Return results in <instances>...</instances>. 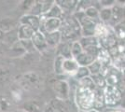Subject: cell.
<instances>
[{"label": "cell", "mask_w": 125, "mask_h": 112, "mask_svg": "<svg viewBox=\"0 0 125 112\" xmlns=\"http://www.w3.org/2000/svg\"><path fill=\"white\" fill-rule=\"evenodd\" d=\"M100 21L105 23V24H109L111 19H112V8L108 9H101L100 10Z\"/></svg>", "instance_id": "cell-23"}, {"label": "cell", "mask_w": 125, "mask_h": 112, "mask_svg": "<svg viewBox=\"0 0 125 112\" xmlns=\"http://www.w3.org/2000/svg\"><path fill=\"white\" fill-rule=\"evenodd\" d=\"M103 92L106 107L110 108L120 107L121 103V89L119 86L106 85L103 89Z\"/></svg>", "instance_id": "cell-3"}, {"label": "cell", "mask_w": 125, "mask_h": 112, "mask_svg": "<svg viewBox=\"0 0 125 112\" xmlns=\"http://www.w3.org/2000/svg\"><path fill=\"white\" fill-rule=\"evenodd\" d=\"M44 112H68V107L63 100L55 98L51 101L50 105L44 109Z\"/></svg>", "instance_id": "cell-11"}, {"label": "cell", "mask_w": 125, "mask_h": 112, "mask_svg": "<svg viewBox=\"0 0 125 112\" xmlns=\"http://www.w3.org/2000/svg\"><path fill=\"white\" fill-rule=\"evenodd\" d=\"M21 43L26 52H34L35 51H37L36 48L34 47V44L32 42V40H21Z\"/></svg>", "instance_id": "cell-32"}, {"label": "cell", "mask_w": 125, "mask_h": 112, "mask_svg": "<svg viewBox=\"0 0 125 112\" xmlns=\"http://www.w3.org/2000/svg\"><path fill=\"white\" fill-rule=\"evenodd\" d=\"M75 102L79 111H89L94 109L95 90L78 85L75 92Z\"/></svg>", "instance_id": "cell-1"}, {"label": "cell", "mask_w": 125, "mask_h": 112, "mask_svg": "<svg viewBox=\"0 0 125 112\" xmlns=\"http://www.w3.org/2000/svg\"><path fill=\"white\" fill-rule=\"evenodd\" d=\"M71 51H72V57H73V59H76L78 55H80L83 52L84 50L82 48L80 42H79V40L72 42V49H71Z\"/></svg>", "instance_id": "cell-26"}, {"label": "cell", "mask_w": 125, "mask_h": 112, "mask_svg": "<svg viewBox=\"0 0 125 112\" xmlns=\"http://www.w3.org/2000/svg\"><path fill=\"white\" fill-rule=\"evenodd\" d=\"M98 3L101 9H108V8H113L117 4V1L116 0H102V1H99Z\"/></svg>", "instance_id": "cell-33"}, {"label": "cell", "mask_w": 125, "mask_h": 112, "mask_svg": "<svg viewBox=\"0 0 125 112\" xmlns=\"http://www.w3.org/2000/svg\"><path fill=\"white\" fill-rule=\"evenodd\" d=\"M10 73L9 70L5 67H0V82L1 83L7 82L10 80Z\"/></svg>", "instance_id": "cell-31"}, {"label": "cell", "mask_w": 125, "mask_h": 112, "mask_svg": "<svg viewBox=\"0 0 125 112\" xmlns=\"http://www.w3.org/2000/svg\"><path fill=\"white\" fill-rule=\"evenodd\" d=\"M44 35L46 37L48 46L50 47H58L62 40V34L60 31L50 33V34H44Z\"/></svg>", "instance_id": "cell-17"}, {"label": "cell", "mask_w": 125, "mask_h": 112, "mask_svg": "<svg viewBox=\"0 0 125 112\" xmlns=\"http://www.w3.org/2000/svg\"><path fill=\"white\" fill-rule=\"evenodd\" d=\"M4 37H5V32H4V31H2V30L0 29V40H1V39H3Z\"/></svg>", "instance_id": "cell-36"}, {"label": "cell", "mask_w": 125, "mask_h": 112, "mask_svg": "<svg viewBox=\"0 0 125 112\" xmlns=\"http://www.w3.org/2000/svg\"><path fill=\"white\" fill-rule=\"evenodd\" d=\"M92 79L94 80V84L96 86V88H99V89H104V87L106 86V81H105V78H104V75L98 74V75H94V76H91Z\"/></svg>", "instance_id": "cell-25"}, {"label": "cell", "mask_w": 125, "mask_h": 112, "mask_svg": "<svg viewBox=\"0 0 125 112\" xmlns=\"http://www.w3.org/2000/svg\"><path fill=\"white\" fill-rule=\"evenodd\" d=\"M74 16L76 17V19L79 22L82 37H95V28L98 21L90 19L82 11L74 12Z\"/></svg>", "instance_id": "cell-2"}, {"label": "cell", "mask_w": 125, "mask_h": 112, "mask_svg": "<svg viewBox=\"0 0 125 112\" xmlns=\"http://www.w3.org/2000/svg\"><path fill=\"white\" fill-rule=\"evenodd\" d=\"M79 42L83 50L91 46H99V41L96 37H81L79 38Z\"/></svg>", "instance_id": "cell-20"}, {"label": "cell", "mask_w": 125, "mask_h": 112, "mask_svg": "<svg viewBox=\"0 0 125 112\" xmlns=\"http://www.w3.org/2000/svg\"><path fill=\"white\" fill-rule=\"evenodd\" d=\"M62 24V20L61 19H42V25L39 31L43 34H50V33L60 31Z\"/></svg>", "instance_id": "cell-5"}, {"label": "cell", "mask_w": 125, "mask_h": 112, "mask_svg": "<svg viewBox=\"0 0 125 112\" xmlns=\"http://www.w3.org/2000/svg\"><path fill=\"white\" fill-rule=\"evenodd\" d=\"M75 60L78 62V64H79V66L88 67L89 65L93 64L96 59L94 58V57H93L92 55H90L89 53H87L86 51H83L80 55H78Z\"/></svg>", "instance_id": "cell-18"}, {"label": "cell", "mask_w": 125, "mask_h": 112, "mask_svg": "<svg viewBox=\"0 0 125 112\" xmlns=\"http://www.w3.org/2000/svg\"><path fill=\"white\" fill-rule=\"evenodd\" d=\"M65 59L57 55L54 61V72L57 75H63V62Z\"/></svg>", "instance_id": "cell-24"}, {"label": "cell", "mask_w": 125, "mask_h": 112, "mask_svg": "<svg viewBox=\"0 0 125 112\" xmlns=\"http://www.w3.org/2000/svg\"><path fill=\"white\" fill-rule=\"evenodd\" d=\"M52 89L55 92L56 98L66 101L70 95V86L67 81L63 80H55L52 84Z\"/></svg>", "instance_id": "cell-4"}, {"label": "cell", "mask_w": 125, "mask_h": 112, "mask_svg": "<svg viewBox=\"0 0 125 112\" xmlns=\"http://www.w3.org/2000/svg\"><path fill=\"white\" fill-rule=\"evenodd\" d=\"M31 40L33 44H34V47L38 51H45L49 47L47 40H46V37H45V35L41 31L35 32Z\"/></svg>", "instance_id": "cell-10"}, {"label": "cell", "mask_w": 125, "mask_h": 112, "mask_svg": "<svg viewBox=\"0 0 125 112\" xmlns=\"http://www.w3.org/2000/svg\"><path fill=\"white\" fill-rule=\"evenodd\" d=\"M79 68V64L75 59H65L63 62V74L75 76Z\"/></svg>", "instance_id": "cell-12"}, {"label": "cell", "mask_w": 125, "mask_h": 112, "mask_svg": "<svg viewBox=\"0 0 125 112\" xmlns=\"http://www.w3.org/2000/svg\"><path fill=\"white\" fill-rule=\"evenodd\" d=\"M88 68H89L90 73H91V76H94V75L101 74V71H102V65H101V64L98 62V60L96 59L93 64L89 65Z\"/></svg>", "instance_id": "cell-27"}, {"label": "cell", "mask_w": 125, "mask_h": 112, "mask_svg": "<svg viewBox=\"0 0 125 112\" xmlns=\"http://www.w3.org/2000/svg\"><path fill=\"white\" fill-rule=\"evenodd\" d=\"M72 42L62 41L58 46V54L64 59H73L72 57Z\"/></svg>", "instance_id": "cell-15"}, {"label": "cell", "mask_w": 125, "mask_h": 112, "mask_svg": "<svg viewBox=\"0 0 125 112\" xmlns=\"http://www.w3.org/2000/svg\"><path fill=\"white\" fill-rule=\"evenodd\" d=\"M78 85L83 86L86 88H90L92 90H96V86L94 84V80L92 79V77H87V78H84L82 80H78Z\"/></svg>", "instance_id": "cell-28"}, {"label": "cell", "mask_w": 125, "mask_h": 112, "mask_svg": "<svg viewBox=\"0 0 125 112\" xmlns=\"http://www.w3.org/2000/svg\"><path fill=\"white\" fill-rule=\"evenodd\" d=\"M106 85L110 86H119L120 84V80H121V69H120L117 66H111L107 73L104 76Z\"/></svg>", "instance_id": "cell-6"}, {"label": "cell", "mask_w": 125, "mask_h": 112, "mask_svg": "<svg viewBox=\"0 0 125 112\" xmlns=\"http://www.w3.org/2000/svg\"><path fill=\"white\" fill-rule=\"evenodd\" d=\"M20 23L21 24H26L34 29L35 32H37L40 30L42 25V19L41 17L35 16L32 14H25L21 18L20 20Z\"/></svg>", "instance_id": "cell-8"}, {"label": "cell", "mask_w": 125, "mask_h": 112, "mask_svg": "<svg viewBox=\"0 0 125 112\" xmlns=\"http://www.w3.org/2000/svg\"><path fill=\"white\" fill-rule=\"evenodd\" d=\"M113 29L119 41L125 44V21L117 24L115 27H113Z\"/></svg>", "instance_id": "cell-22"}, {"label": "cell", "mask_w": 125, "mask_h": 112, "mask_svg": "<svg viewBox=\"0 0 125 112\" xmlns=\"http://www.w3.org/2000/svg\"><path fill=\"white\" fill-rule=\"evenodd\" d=\"M123 21H125V7L116 4L112 8V19L108 25L113 28Z\"/></svg>", "instance_id": "cell-9"}, {"label": "cell", "mask_w": 125, "mask_h": 112, "mask_svg": "<svg viewBox=\"0 0 125 112\" xmlns=\"http://www.w3.org/2000/svg\"><path fill=\"white\" fill-rule=\"evenodd\" d=\"M84 13L86 14V16L89 17L90 19L92 20H94V21H100V10H98L95 5H93L91 7H89L88 9H86L85 10L83 11Z\"/></svg>", "instance_id": "cell-21"}, {"label": "cell", "mask_w": 125, "mask_h": 112, "mask_svg": "<svg viewBox=\"0 0 125 112\" xmlns=\"http://www.w3.org/2000/svg\"><path fill=\"white\" fill-rule=\"evenodd\" d=\"M11 112H26V111L21 108V109H15V110H13V111H11Z\"/></svg>", "instance_id": "cell-38"}, {"label": "cell", "mask_w": 125, "mask_h": 112, "mask_svg": "<svg viewBox=\"0 0 125 112\" xmlns=\"http://www.w3.org/2000/svg\"><path fill=\"white\" fill-rule=\"evenodd\" d=\"M120 107L125 108V88L121 89V103Z\"/></svg>", "instance_id": "cell-35"}, {"label": "cell", "mask_w": 125, "mask_h": 112, "mask_svg": "<svg viewBox=\"0 0 125 112\" xmlns=\"http://www.w3.org/2000/svg\"><path fill=\"white\" fill-rule=\"evenodd\" d=\"M40 84V78L35 72H28L22 76L21 85L26 89H34L38 88Z\"/></svg>", "instance_id": "cell-7"}, {"label": "cell", "mask_w": 125, "mask_h": 112, "mask_svg": "<svg viewBox=\"0 0 125 112\" xmlns=\"http://www.w3.org/2000/svg\"><path fill=\"white\" fill-rule=\"evenodd\" d=\"M79 112H100L96 109H92V110H89V111H79Z\"/></svg>", "instance_id": "cell-39"}, {"label": "cell", "mask_w": 125, "mask_h": 112, "mask_svg": "<svg viewBox=\"0 0 125 112\" xmlns=\"http://www.w3.org/2000/svg\"><path fill=\"white\" fill-rule=\"evenodd\" d=\"M120 89L125 88V67L121 68V80H120Z\"/></svg>", "instance_id": "cell-34"}, {"label": "cell", "mask_w": 125, "mask_h": 112, "mask_svg": "<svg viewBox=\"0 0 125 112\" xmlns=\"http://www.w3.org/2000/svg\"><path fill=\"white\" fill-rule=\"evenodd\" d=\"M63 14H64V12L62 11V9L55 2V4L52 6V9L48 11L46 14H44L43 16H41V19L45 20V19H51V18H52V19H61V20H62Z\"/></svg>", "instance_id": "cell-16"}, {"label": "cell", "mask_w": 125, "mask_h": 112, "mask_svg": "<svg viewBox=\"0 0 125 112\" xmlns=\"http://www.w3.org/2000/svg\"><path fill=\"white\" fill-rule=\"evenodd\" d=\"M34 34H35L34 29L31 28L29 25L21 24L18 28V39L20 41H21V40H31Z\"/></svg>", "instance_id": "cell-13"}, {"label": "cell", "mask_w": 125, "mask_h": 112, "mask_svg": "<svg viewBox=\"0 0 125 112\" xmlns=\"http://www.w3.org/2000/svg\"><path fill=\"white\" fill-rule=\"evenodd\" d=\"M90 76H91V73H90V71H89L88 67L79 66L78 72L76 73V75H75L74 77H75L78 81V80H82V79H84V78H87V77H90Z\"/></svg>", "instance_id": "cell-29"}, {"label": "cell", "mask_w": 125, "mask_h": 112, "mask_svg": "<svg viewBox=\"0 0 125 112\" xmlns=\"http://www.w3.org/2000/svg\"><path fill=\"white\" fill-rule=\"evenodd\" d=\"M111 112H125V111L123 110V109H120V108H118V109L115 108V109H113Z\"/></svg>", "instance_id": "cell-37"}, {"label": "cell", "mask_w": 125, "mask_h": 112, "mask_svg": "<svg viewBox=\"0 0 125 112\" xmlns=\"http://www.w3.org/2000/svg\"><path fill=\"white\" fill-rule=\"evenodd\" d=\"M10 106H11V103L8 98L3 97V96L0 97V111L7 112L10 109Z\"/></svg>", "instance_id": "cell-30"}, {"label": "cell", "mask_w": 125, "mask_h": 112, "mask_svg": "<svg viewBox=\"0 0 125 112\" xmlns=\"http://www.w3.org/2000/svg\"><path fill=\"white\" fill-rule=\"evenodd\" d=\"M55 2L63 12H76L78 4V1L77 0H57Z\"/></svg>", "instance_id": "cell-14"}, {"label": "cell", "mask_w": 125, "mask_h": 112, "mask_svg": "<svg viewBox=\"0 0 125 112\" xmlns=\"http://www.w3.org/2000/svg\"><path fill=\"white\" fill-rule=\"evenodd\" d=\"M22 109L26 112H44V109H42L41 105L37 101L30 100L23 104Z\"/></svg>", "instance_id": "cell-19"}]
</instances>
